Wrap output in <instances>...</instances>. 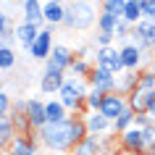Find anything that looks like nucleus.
Masks as SVG:
<instances>
[{"label": "nucleus", "mask_w": 155, "mask_h": 155, "mask_svg": "<svg viewBox=\"0 0 155 155\" xmlns=\"http://www.w3.org/2000/svg\"><path fill=\"white\" fill-rule=\"evenodd\" d=\"M113 34H105V32H97L95 34V40H92V48L97 50V48H113Z\"/></svg>", "instance_id": "34"}, {"label": "nucleus", "mask_w": 155, "mask_h": 155, "mask_svg": "<svg viewBox=\"0 0 155 155\" xmlns=\"http://www.w3.org/2000/svg\"><path fill=\"white\" fill-rule=\"evenodd\" d=\"M116 24H118V18H113L110 13H103V11H100V16H97V32L113 34L116 32ZM113 37H116V34H113Z\"/></svg>", "instance_id": "30"}, {"label": "nucleus", "mask_w": 155, "mask_h": 155, "mask_svg": "<svg viewBox=\"0 0 155 155\" xmlns=\"http://www.w3.org/2000/svg\"><path fill=\"white\" fill-rule=\"evenodd\" d=\"M118 55H121V63H124V71H142L145 68V55L137 45L131 42H124L118 48Z\"/></svg>", "instance_id": "10"}, {"label": "nucleus", "mask_w": 155, "mask_h": 155, "mask_svg": "<svg viewBox=\"0 0 155 155\" xmlns=\"http://www.w3.org/2000/svg\"><path fill=\"white\" fill-rule=\"evenodd\" d=\"M0 92H5V76H3V71H0Z\"/></svg>", "instance_id": "43"}, {"label": "nucleus", "mask_w": 155, "mask_h": 155, "mask_svg": "<svg viewBox=\"0 0 155 155\" xmlns=\"http://www.w3.org/2000/svg\"><path fill=\"white\" fill-rule=\"evenodd\" d=\"M84 126H87V134H110L113 131V121L105 118L100 113H84Z\"/></svg>", "instance_id": "14"}, {"label": "nucleus", "mask_w": 155, "mask_h": 155, "mask_svg": "<svg viewBox=\"0 0 155 155\" xmlns=\"http://www.w3.org/2000/svg\"><path fill=\"white\" fill-rule=\"evenodd\" d=\"M145 113H150L155 118V90L147 92V105H145Z\"/></svg>", "instance_id": "41"}, {"label": "nucleus", "mask_w": 155, "mask_h": 155, "mask_svg": "<svg viewBox=\"0 0 155 155\" xmlns=\"http://www.w3.org/2000/svg\"><path fill=\"white\" fill-rule=\"evenodd\" d=\"M42 3L45 0H24V21L26 24H34V26H48L45 24V13H42Z\"/></svg>", "instance_id": "17"}, {"label": "nucleus", "mask_w": 155, "mask_h": 155, "mask_svg": "<svg viewBox=\"0 0 155 155\" xmlns=\"http://www.w3.org/2000/svg\"><path fill=\"white\" fill-rule=\"evenodd\" d=\"M153 53H155V42H153Z\"/></svg>", "instance_id": "46"}, {"label": "nucleus", "mask_w": 155, "mask_h": 155, "mask_svg": "<svg viewBox=\"0 0 155 155\" xmlns=\"http://www.w3.org/2000/svg\"><path fill=\"white\" fill-rule=\"evenodd\" d=\"M87 84H90V90H100L103 95H110V92H116V76L110 71H105V68H92L90 76H87Z\"/></svg>", "instance_id": "11"}, {"label": "nucleus", "mask_w": 155, "mask_h": 155, "mask_svg": "<svg viewBox=\"0 0 155 155\" xmlns=\"http://www.w3.org/2000/svg\"><path fill=\"white\" fill-rule=\"evenodd\" d=\"M26 121L34 131H40L48 124V113H45V100L40 97H29L26 100Z\"/></svg>", "instance_id": "12"}, {"label": "nucleus", "mask_w": 155, "mask_h": 155, "mask_svg": "<svg viewBox=\"0 0 155 155\" xmlns=\"http://www.w3.org/2000/svg\"><path fill=\"white\" fill-rule=\"evenodd\" d=\"M0 155H8V153H0Z\"/></svg>", "instance_id": "48"}, {"label": "nucleus", "mask_w": 155, "mask_h": 155, "mask_svg": "<svg viewBox=\"0 0 155 155\" xmlns=\"http://www.w3.org/2000/svg\"><path fill=\"white\" fill-rule=\"evenodd\" d=\"M139 155H155V153H150V150H145V153H139Z\"/></svg>", "instance_id": "44"}, {"label": "nucleus", "mask_w": 155, "mask_h": 155, "mask_svg": "<svg viewBox=\"0 0 155 155\" xmlns=\"http://www.w3.org/2000/svg\"><path fill=\"white\" fill-rule=\"evenodd\" d=\"M42 145L37 139V131H24V134H16L13 145L8 147V155H40Z\"/></svg>", "instance_id": "7"}, {"label": "nucleus", "mask_w": 155, "mask_h": 155, "mask_svg": "<svg viewBox=\"0 0 155 155\" xmlns=\"http://www.w3.org/2000/svg\"><path fill=\"white\" fill-rule=\"evenodd\" d=\"M11 105H13V97L8 92H0V118H8L11 116Z\"/></svg>", "instance_id": "35"}, {"label": "nucleus", "mask_w": 155, "mask_h": 155, "mask_svg": "<svg viewBox=\"0 0 155 155\" xmlns=\"http://www.w3.org/2000/svg\"><path fill=\"white\" fill-rule=\"evenodd\" d=\"M137 90H142V92H153L155 90V71H150V68L137 71Z\"/></svg>", "instance_id": "28"}, {"label": "nucleus", "mask_w": 155, "mask_h": 155, "mask_svg": "<svg viewBox=\"0 0 155 155\" xmlns=\"http://www.w3.org/2000/svg\"><path fill=\"white\" fill-rule=\"evenodd\" d=\"M92 63L97 66V68L110 71L113 76L124 74V63H121V55H118V50H116V48H97V50H95V55H92Z\"/></svg>", "instance_id": "6"}, {"label": "nucleus", "mask_w": 155, "mask_h": 155, "mask_svg": "<svg viewBox=\"0 0 155 155\" xmlns=\"http://www.w3.org/2000/svg\"><path fill=\"white\" fill-rule=\"evenodd\" d=\"M42 13H45V24L48 26H61L66 18V3H55V0H45L42 3Z\"/></svg>", "instance_id": "16"}, {"label": "nucleus", "mask_w": 155, "mask_h": 155, "mask_svg": "<svg viewBox=\"0 0 155 155\" xmlns=\"http://www.w3.org/2000/svg\"><path fill=\"white\" fill-rule=\"evenodd\" d=\"M63 82H66V71L45 63V71H42V76H40V92L42 95H58L61 87H63Z\"/></svg>", "instance_id": "8"}, {"label": "nucleus", "mask_w": 155, "mask_h": 155, "mask_svg": "<svg viewBox=\"0 0 155 155\" xmlns=\"http://www.w3.org/2000/svg\"><path fill=\"white\" fill-rule=\"evenodd\" d=\"M131 32H134V26L129 24V21H124V18H118V24H116V37H118V40H126L129 42V37H131Z\"/></svg>", "instance_id": "33"}, {"label": "nucleus", "mask_w": 155, "mask_h": 155, "mask_svg": "<svg viewBox=\"0 0 155 155\" xmlns=\"http://www.w3.org/2000/svg\"><path fill=\"white\" fill-rule=\"evenodd\" d=\"M134 116H137V113H134L131 108H129V110H124V113L113 121V134H124L126 129H131V126H134Z\"/></svg>", "instance_id": "27"}, {"label": "nucleus", "mask_w": 155, "mask_h": 155, "mask_svg": "<svg viewBox=\"0 0 155 155\" xmlns=\"http://www.w3.org/2000/svg\"><path fill=\"white\" fill-rule=\"evenodd\" d=\"M124 5H126V0H100V11L110 13L113 18H124Z\"/></svg>", "instance_id": "29"}, {"label": "nucleus", "mask_w": 155, "mask_h": 155, "mask_svg": "<svg viewBox=\"0 0 155 155\" xmlns=\"http://www.w3.org/2000/svg\"><path fill=\"white\" fill-rule=\"evenodd\" d=\"M68 3H76V0H68Z\"/></svg>", "instance_id": "47"}, {"label": "nucleus", "mask_w": 155, "mask_h": 155, "mask_svg": "<svg viewBox=\"0 0 155 155\" xmlns=\"http://www.w3.org/2000/svg\"><path fill=\"white\" fill-rule=\"evenodd\" d=\"M87 137L84 116H68L63 121H48L37 131V139L50 155H71L74 147Z\"/></svg>", "instance_id": "1"}, {"label": "nucleus", "mask_w": 155, "mask_h": 155, "mask_svg": "<svg viewBox=\"0 0 155 155\" xmlns=\"http://www.w3.org/2000/svg\"><path fill=\"white\" fill-rule=\"evenodd\" d=\"M131 37H137V40L147 42V45L153 48V42H155V21H150V18H142V21L134 26Z\"/></svg>", "instance_id": "21"}, {"label": "nucleus", "mask_w": 155, "mask_h": 155, "mask_svg": "<svg viewBox=\"0 0 155 155\" xmlns=\"http://www.w3.org/2000/svg\"><path fill=\"white\" fill-rule=\"evenodd\" d=\"M126 103H129V108L134 110V113H145V105H147V92H142V90H131L129 95H126Z\"/></svg>", "instance_id": "26"}, {"label": "nucleus", "mask_w": 155, "mask_h": 155, "mask_svg": "<svg viewBox=\"0 0 155 155\" xmlns=\"http://www.w3.org/2000/svg\"><path fill=\"white\" fill-rule=\"evenodd\" d=\"M16 40H18V45L24 50H29L32 48V42L37 40V34H40V26H34V24H26V21H21V24H16Z\"/></svg>", "instance_id": "20"}, {"label": "nucleus", "mask_w": 155, "mask_h": 155, "mask_svg": "<svg viewBox=\"0 0 155 155\" xmlns=\"http://www.w3.org/2000/svg\"><path fill=\"white\" fill-rule=\"evenodd\" d=\"M118 147H121L124 155H139L145 153V137H142V129H137V126H131V129H126L124 134H118Z\"/></svg>", "instance_id": "9"}, {"label": "nucleus", "mask_w": 155, "mask_h": 155, "mask_svg": "<svg viewBox=\"0 0 155 155\" xmlns=\"http://www.w3.org/2000/svg\"><path fill=\"white\" fill-rule=\"evenodd\" d=\"M87 92H90L87 79L66 76L63 87H61V92H58V100L66 105V110H68L71 116H84L87 113Z\"/></svg>", "instance_id": "3"}, {"label": "nucleus", "mask_w": 155, "mask_h": 155, "mask_svg": "<svg viewBox=\"0 0 155 155\" xmlns=\"http://www.w3.org/2000/svg\"><path fill=\"white\" fill-rule=\"evenodd\" d=\"M55 48V40H53V26H42L40 34H37V40L32 42V48L26 50L32 61H48L50 53Z\"/></svg>", "instance_id": "5"}, {"label": "nucleus", "mask_w": 155, "mask_h": 155, "mask_svg": "<svg viewBox=\"0 0 155 155\" xmlns=\"http://www.w3.org/2000/svg\"><path fill=\"white\" fill-rule=\"evenodd\" d=\"M103 100H105V95L100 90H90L87 92V113H97L103 108Z\"/></svg>", "instance_id": "31"}, {"label": "nucleus", "mask_w": 155, "mask_h": 155, "mask_svg": "<svg viewBox=\"0 0 155 155\" xmlns=\"http://www.w3.org/2000/svg\"><path fill=\"white\" fill-rule=\"evenodd\" d=\"M45 113H48V121H63V118H68V110H66V105L61 103L58 97L53 100H45Z\"/></svg>", "instance_id": "23"}, {"label": "nucleus", "mask_w": 155, "mask_h": 155, "mask_svg": "<svg viewBox=\"0 0 155 155\" xmlns=\"http://www.w3.org/2000/svg\"><path fill=\"white\" fill-rule=\"evenodd\" d=\"M150 124H155V118L150 113H137L134 116V126H137V129H145V126H150Z\"/></svg>", "instance_id": "37"}, {"label": "nucleus", "mask_w": 155, "mask_h": 155, "mask_svg": "<svg viewBox=\"0 0 155 155\" xmlns=\"http://www.w3.org/2000/svg\"><path fill=\"white\" fill-rule=\"evenodd\" d=\"M142 137H145V147L150 153H155V124H150V126L142 129Z\"/></svg>", "instance_id": "36"}, {"label": "nucleus", "mask_w": 155, "mask_h": 155, "mask_svg": "<svg viewBox=\"0 0 155 155\" xmlns=\"http://www.w3.org/2000/svg\"><path fill=\"white\" fill-rule=\"evenodd\" d=\"M74 55H76V58H90V55H95V53H92L90 45H82L79 50H74Z\"/></svg>", "instance_id": "42"}, {"label": "nucleus", "mask_w": 155, "mask_h": 155, "mask_svg": "<svg viewBox=\"0 0 155 155\" xmlns=\"http://www.w3.org/2000/svg\"><path fill=\"white\" fill-rule=\"evenodd\" d=\"M142 18H150V21H155V0H147V3H142Z\"/></svg>", "instance_id": "38"}, {"label": "nucleus", "mask_w": 155, "mask_h": 155, "mask_svg": "<svg viewBox=\"0 0 155 155\" xmlns=\"http://www.w3.org/2000/svg\"><path fill=\"white\" fill-rule=\"evenodd\" d=\"M18 129L16 124H13V118H0V153H8V147L13 145V139H16Z\"/></svg>", "instance_id": "19"}, {"label": "nucleus", "mask_w": 155, "mask_h": 155, "mask_svg": "<svg viewBox=\"0 0 155 155\" xmlns=\"http://www.w3.org/2000/svg\"><path fill=\"white\" fill-rule=\"evenodd\" d=\"M131 90H137V71H124L116 76V92L118 95H129Z\"/></svg>", "instance_id": "22"}, {"label": "nucleus", "mask_w": 155, "mask_h": 155, "mask_svg": "<svg viewBox=\"0 0 155 155\" xmlns=\"http://www.w3.org/2000/svg\"><path fill=\"white\" fill-rule=\"evenodd\" d=\"M124 110H129V103H126V97H124V95H118V92H110V95H105V100H103V108H100V113L105 116V118L116 121V118H118Z\"/></svg>", "instance_id": "13"}, {"label": "nucleus", "mask_w": 155, "mask_h": 155, "mask_svg": "<svg viewBox=\"0 0 155 155\" xmlns=\"http://www.w3.org/2000/svg\"><path fill=\"white\" fill-rule=\"evenodd\" d=\"M121 155H124V153H121Z\"/></svg>", "instance_id": "50"}, {"label": "nucleus", "mask_w": 155, "mask_h": 155, "mask_svg": "<svg viewBox=\"0 0 155 155\" xmlns=\"http://www.w3.org/2000/svg\"><path fill=\"white\" fill-rule=\"evenodd\" d=\"M124 21H129L131 26H137L142 21V5L137 0H126V5H124Z\"/></svg>", "instance_id": "25"}, {"label": "nucleus", "mask_w": 155, "mask_h": 155, "mask_svg": "<svg viewBox=\"0 0 155 155\" xmlns=\"http://www.w3.org/2000/svg\"><path fill=\"white\" fill-rule=\"evenodd\" d=\"M11 29H13V24H11L8 13H5V11H0V37H3V34H8Z\"/></svg>", "instance_id": "39"}, {"label": "nucleus", "mask_w": 155, "mask_h": 155, "mask_svg": "<svg viewBox=\"0 0 155 155\" xmlns=\"http://www.w3.org/2000/svg\"><path fill=\"white\" fill-rule=\"evenodd\" d=\"M21 3H24V0H21Z\"/></svg>", "instance_id": "49"}, {"label": "nucleus", "mask_w": 155, "mask_h": 155, "mask_svg": "<svg viewBox=\"0 0 155 155\" xmlns=\"http://www.w3.org/2000/svg\"><path fill=\"white\" fill-rule=\"evenodd\" d=\"M11 118L16 124L18 134H24V131H34L26 121V100L24 97H13V105H11Z\"/></svg>", "instance_id": "18"}, {"label": "nucleus", "mask_w": 155, "mask_h": 155, "mask_svg": "<svg viewBox=\"0 0 155 155\" xmlns=\"http://www.w3.org/2000/svg\"><path fill=\"white\" fill-rule=\"evenodd\" d=\"M74 50L71 48H66V45H55L53 48V53H50V58L45 61V63H50V66H55V68H61V71H66L68 74V68H71V63H74Z\"/></svg>", "instance_id": "15"}, {"label": "nucleus", "mask_w": 155, "mask_h": 155, "mask_svg": "<svg viewBox=\"0 0 155 155\" xmlns=\"http://www.w3.org/2000/svg\"><path fill=\"white\" fill-rule=\"evenodd\" d=\"M92 68H95V63H92L90 58H74V63H71V68H68V74H71V76H76V79H87Z\"/></svg>", "instance_id": "24"}, {"label": "nucleus", "mask_w": 155, "mask_h": 155, "mask_svg": "<svg viewBox=\"0 0 155 155\" xmlns=\"http://www.w3.org/2000/svg\"><path fill=\"white\" fill-rule=\"evenodd\" d=\"M13 29H16V26H13ZM13 29H11L8 34H3V37H0V48H13V45H16V32H13Z\"/></svg>", "instance_id": "40"}, {"label": "nucleus", "mask_w": 155, "mask_h": 155, "mask_svg": "<svg viewBox=\"0 0 155 155\" xmlns=\"http://www.w3.org/2000/svg\"><path fill=\"white\" fill-rule=\"evenodd\" d=\"M97 8L92 0H76V3H66V18H63V29L68 32H87L97 24Z\"/></svg>", "instance_id": "2"}, {"label": "nucleus", "mask_w": 155, "mask_h": 155, "mask_svg": "<svg viewBox=\"0 0 155 155\" xmlns=\"http://www.w3.org/2000/svg\"><path fill=\"white\" fill-rule=\"evenodd\" d=\"M71 155H121L118 134H87V137L74 147Z\"/></svg>", "instance_id": "4"}, {"label": "nucleus", "mask_w": 155, "mask_h": 155, "mask_svg": "<svg viewBox=\"0 0 155 155\" xmlns=\"http://www.w3.org/2000/svg\"><path fill=\"white\" fill-rule=\"evenodd\" d=\"M13 66H16V50L0 48V71H11Z\"/></svg>", "instance_id": "32"}, {"label": "nucleus", "mask_w": 155, "mask_h": 155, "mask_svg": "<svg viewBox=\"0 0 155 155\" xmlns=\"http://www.w3.org/2000/svg\"><path fill=\"white\" fill-rule=\"evenodd\" d=\"M137 3H139V5H142V3H147V0H137Z\"/></svg>", "instance_id": "45"}]
</instances>
